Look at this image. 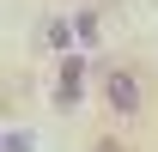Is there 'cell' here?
I'll use <instances>...</instances> for the list:
<instances>
[{
  "instance_id": "obj_4",
  "label": "cell",
  "mask_w": 158,
  "mask_h": 152,
  "mask_svg": "<svg viewBox=\"0 0 158 152\" xmlns=\"http://www.w3.org/2000/svg\"><path fill=\"white\" fill-rule=\"evenodd\" d=\"M0 152H31V134H0Z\"/></svg>"
},
{
  "instance_id": "obj_2",
  "label": "cell",
  "mask_w": 158,
  "mask_h": 152,
  "mask_svg": "<svg viewBox=\"0 0 158 152\" xmlns=\"http://www.w3.org/2000/svg\"><path fill=\"white\" fill-rule=\"evenodd\" d=\"M73 37L98 49V37H103V31H98V12H91V6H85V12H79V19H73Z\"/></svg>"
},
{
  "instance_id": "obj_1",
  "label": "cell",
  "mask_w": 158,
  "mask_h": 152,
  "mask_svg": "<svg viewBox=\"0 0 158 152\" xmlns=\"http://www.w3.org/2000/svg\"><path fill=\"white\" fill-rule=\"evenodd\" d=\"M103 97H110V110H116V116H140V103H146V91H140V79L128 73V67L103 73Z\"/></svg>"
},
{
  "instance_id": "obj_3",
  "label": "cell",
  "mask_w": 158,
  "mask_h": 152,
  "mask_svg": "<svg viewBox=\"0 0 158 152\" xmlns=\"http://www.w3.org/2000/svg\"><path fill=\"white\" fill-rule=\"evenodd\" d=\"M79 73H85L79 61H67V67H61V103H79Z\"/></svg>"
}]
</instances>
